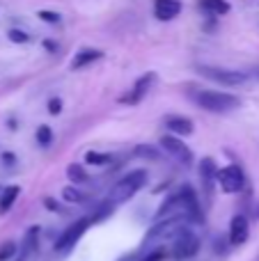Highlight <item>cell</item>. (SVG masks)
<instances>
[{
    "instance_id": "obj_1",
    "label": "cell",
    "mask_w": 259,
    "mask_h": 261,
    "mask_svg": "<svg viewBox=\"0 0 259 261\" xmlns=\"http://www.w3.org/2000/svg\"><path fill=\"white\" fill-rule=\"evenodd\" d=\"M147 184V172L145 170H133L128 172V174H124L122 179L117 181V184L110 188L108 197H106V202H110L113 206H119V204L128 202L131 197H136L138 190H142Z\"/></svg>"
},
{
    "instance_id": "obj_2",
    "label": "cell",
    "mask_w": 259,
    "mask_h": 261,
    "mask_svg": "<svg viewBox=\"0 0 259 261\" xmlns=\"http://www.w3.org/2000/svg\"><path fill=\"white\" fill-rule=\"evenodd\" d=\"M195 103L202 110H209V113H232L241 106L239 96L227 94V92H216V90H202L195 94Z\"/></svg>"
},
{
    "instance_id": "obj_3",
    "label": "cell",
    "mask_w": 259,
    "mask_h": 261,
    "mask_svg": "<svg viewBox=\"0 0 259 261\" xmlns=\"http://www.w3.org/2000/svg\"><path fill=\"white\" fill-rule=\"evenodd\" d=\"M92 222H94V220H92V216H85V218H81V220H76L73 225H69L67 229L60 234V239L55 241L53 250H55L58 254H67L69 250H73V245H76L78 241L83 239V234L90 229Z\"/></svg>"
},
{
    "instance_id": "obj_4",
    "label": "cell",
    "mask_w": 259,
    "mask_h": 261,
    "mask_svg": "<svg viewBox=\"0 0 259 261\" xmlns=\"http://www.w3.org/2000/svg\"><path fill=\"white\" fill-rule=\"evenodd\" d=\"M200 239H197V234L191 229V227H186V229L182 231V234H177V239L172 241V259L174 261H188L193 259L197 252H200Z\"/></svg>"
},
{
    "instance_id": "obj_5",
    "label": "cell",
    "mask_w": 259,
    "mask_h": 261,
    "mask_svg": "<svg viewBox=\"0 0 259 261\" xmlns=\"http://www.w3.org/2000/svg\"><path fill=\"white\" fill-rule=\"evenodd\" d=\"M197 71H200L204 78H209V81L218 83V85H225V87H237V85H243V83L248 81V73H243V71H234V69L200 67Z\"/></svg>"
},
{
    "instance_id": "obj_6",
    "label": "cell",
    "mask_w": 259,
    "mask_h": 261,
    "mask_svg": "<svg viewBox=\"0 0 259 261\" xmlns=\"http://www.w3.org/2000/svg\"><path fill=\"white\" fill-rule=\"evenodd\" d=\"M156 71H147V73H142L140 78H138L136 83H133V87L126 92V94L119 99V103H124V106H138V103H142V99H147V94H149V90L154 87V83H156Z\"/></svg>"
},
{
    "instance_id": "obj_7",
    "label": "cell",
    "mask_w": 259,
    "mask_h": 261,
    "mask_svg": "<svg viewBox=\"0 0 259 261\" xmlns=\"http://www.w3.org/2000/svg\"><path fill=\"white\" fill-rule=\"evenodd\" d=\"M218 186L223 188V193L234 195L241 193L243 186H246V174L239 165H225L218 167Z\"/></svg>"
},
{
    "instance_id": "obj_8",
    "label": "cell",
    "mask_w": 259,
    "mask_h": 261,
    "mask_svg": "<svg viewBox=\"0 0 259 261\" xmlns=\"http://www.w3.org/2000/svg\"><path fill=\"white\" fill-rule=\"evenodd\" d=\"M200 184H202L204 202H206V206H209L211 199H214L216 184H218V165H216V161L209 156L202 158V163H200Z\"/></svg>"
},
{
    "instance_id": "obj_9",
    "label": "cell",
    "mask_w": 259,
    "mask_h": 261,
    "mask_svg": "<svg viewBox=\"0 0 259 261\" xmlns=\"http://www.w3.org/2000/svg\"><path fill=\"white\" fill-rule=\"evenodd\" d=\"M161 149H163L168 156H172L174 161H179L182 165H193V151L182 138L177 135H163L161 138Z\"/></svg>"
},
{
    "instance_id": "obj_10",
    "label": "cell",
    "mask_w": 259,
    "mask_h": 261,
    "mask_svg": "<svg viewBox=\"0 0 259 261\" xmlns=\"http://www.w3.org/2000/svg\"><path fill=\"white\" fill-rule=\"evenodd\" d=\"M227 239H229V245H232V248H239V245H243L248 239H250V222H248V218L243 216V213H237V216L232 218Z\"/></svg>"
},
{
    "instance_id": "obj_11",
    "label": "cell",
    "mask_w": 259,
    "mask_h": 261,
    "mask_svg": "<svg viewBox=\"0 0 259 261\" xmlns=\"http://www.w3.org/2000/svg\"><path fill=\"white\" fill-rule=\"evenodd\" d=\"M184 5L179 0H154V16L159 21H172L182 14Z\"/></svg>"
},
{
    "instance_id": "obj_12",
    "label": "cell",
    "mask_w": 259,
    "mask_h": 261,
    "mask_svg": "<svg viewBox=\"0 0 259 261\" xmlns=\"http://www.w3.org/2000/svg\"><path fill=\"white\" fill-rule=\"evenodd\" d=\"M103 58V50H99V48H81L76 55H73V60H71V71H78V69H85V67H90L92 62H96V60H101Z\"/></svg>"
},
{
    "instance_id": "obj_13",
    "label": "cell",
    "mask_w": 259,
    "mask_h": 261,
    "mask_svg": "<svg viewBox=\"0 0 259 261\" xmlns=\"http://www.w3.org/2000/svg\"><path fill=\"white\" fill-rule=\"evenodd\" d=\"M165 128L172 135H193V130H195L191 119L182 117V115H170V117H165Z\"/></svg>"
},
{
    "instance_id": "obj_14",
    "label": "cell",
    "mask_w": 259,
    "mask_h": 261,
    "mask_svg": "<svg viewBox=\"0 0 259 261\" xmlns=\"http://www.w3.org/2000/svg\"><path fill=\"white\" fill-rule=\"evenodd\" d=\"M197 7H200L206 16L216 18V16H225V14H229L232 5H229L227 0H197Z\"/></svg>"
},
{
    "instance_id": "obj_15",
    "label": "cell",
    "mask_w": 259,
    "mask_h": 261,
    "mask_svg": "<svg viewBox=\"0 0 259 261\" xmlns=\"http://www.w3.org/2000/svg\"><path fill=\"white\" fill-rule=\"evenodd\" d=\"M37 245H39V227H32L25 234V239H23V245L18 248V252H21L23 259H30L37 252Z\"/></svg>"
},
{
    "instance_id": "obj_16",
    "label": "cell",
    "mask_w": 259,
    "mask_h": 261,
    "mask_svg": "<svg viewBox=\"0 0 259 261\" xmlns=\"http://www.w3.org/2000/svg\"><path fill=\"white\" fill-rule=\"evenodd\" d=\"M18 195H21L18 186H7L5 190H0V213H7L18 199Z\"/></svg>"
},
{
    "instance_id": "obj_17",
    "label": "cell",
    "mask_w": 259,
    "mask_h": 261,
    "mask_svg": "<svg viewBox=\"0 0 259 261\" xmlns=\"http://www.w3.org/2000/svg\"><path fill=\"white\" fill-rule=\"evenodd\" d=\"M67 176H69V181H71L73 186H76V184H85V181L90 179V174L85 172V167H83V165H76V163L67 167Z\"/></svg>"
},
{
    "instance_id": "obj_18",
    "label": "cell",
    "mask_w": 259,
    "mask_h": 261,
    "mask_svg": "<svg viewBox=\"0 0 259 261\" xmlns=\"http://www.w3.org/2000/svg\"><path fill=\"white\" fill-rule=\"evenodd\" d=\"M133 153H136L138 158H147V161H159L161 158V151L156 147H151V144H138Z\"/></svg>"
},
{
    "instance_id": "obj_19",
    "label": "cell",
    "mask_w": 259,
    "mask_h": 261,
    "mask_svg": "<svg viewBox=\"0 0 259 261\" xmlns=\"http://www.w3.org/2000/svg\"><path fill=\"white\" fill-rule=\"evenodd\" d=\"M62 197H64V202H69V204L85 202V193H83V190H78L76 186H67V188L62 190Z\"/></svg>"
},
{
    "instance_id": "obj_20",
    "label": "cell",
    "mask_w": 259,
    "mask_h": 261,
    "mask_svg": "<svg viewBox=\"0 0 259 261\" xmlns=\"http://www.w3.org/2000/svg\"><path fill=\"white\" fill-rule=\"evenodd\" d=\"M37 144L39 147H50V142H53V130H50L48 124H41V126H37Z\"/></svg>"
},
{
    "instance_id": "obj_21",
    "label": "cell",
    "mask_w": 259,
    "mask_h": 261,
    "mask_svg": "<svg viewBox=\"0 0 259 261\" xmlns=\"http://www.w3.org/2000/svg\"><path fill=\"white\" fill-rule=\"evenodd\" d=\"M110 161H113L110 153H103V151H87L85 153V163H90V165H108Z\"/></svg>"
},
{
    "instance_id": "obj_22",
    "label": "cell",
    "mask_w": 259,
    "mask_h": 261,
    "mask_svg": "<svg viewBox=\"0 0 259 261\" xmlns=\"http://www.w3.org/2000/svg\"><path fill=\"white\" fill-rule=\"evenodd\" d=\"M16 252H18V245L14 243V241H7V243L0 245V261L14 259V257H16Z\"/></svg>"
},
{
    "instance_id": "obj_23",
    "label": "cell",
    "mask_w": 259,
    "mask_h": 261,
    "mask_svg": "<svg viewBox=\"0 0 259 261\" xmlns=\"http://www.w3.org/2000/svg\"><path fill=\"white\" fill-rule=\"evenodd\" d=\"M7 37H9V41H14V44H28V41H30V35H28L25 30H18V28L7 30Z\"/></svg>"
},
{
    "instance_id": "obj_24",
    "label": "cell",
    "mask_w": 259,
    "mask_h": 261,
    "mask_svg": "<svg viewBox=\"0 0 259 261\" xmlns=\"http://www.w3.org/2000/svg\"><path fill=\"white\" fill-rule=\"evenodd\" d=\"M168 259V252L163 248H154V250H147V254L140 261H165Z\"/></svg>"
},
{
    "instance_id": "obj_25",
    "label": "cell",
    "mask_w": 259,
    "mask_h": 261,
    "mask_svg": "<svg viewBox=\"0 0 259 261\" xmlns=\"http://www.w3.org/2000/svg\"><path fill=\"white\" fill-rule=\"evenodd\" d=\"M37 16H39L44 23H53V25L62 21V16H60L58 12H50V9H39V12H37Z\"/></svg>"
},
{
    "instance_id": "obj_26",
    "label": "cell",
    "mask_w": 259,
    "mask_h": 261,
    "mask_svg": "<svg viewBox=\"0 0 259 261\" xmlns=\"http://www.w3.org/2000/svg\"><path fill=\"white\" fill-rule=\"evenodd\" d=\"M48 113L50 115H60V113H62V99H58V96H55V99H50L48 101Z\"/></svg>"
},
{
    "instance_id": "obj_27",
    "label": "cell",
    "mask_w": 259,
    "mask_h": 261,
    "mask_svg": "<svg viewBox=\"0 0 259 261\" xmlns=\"http://www.w3.org/2000/svg\"><path fill=\"white\" fill-rule=\"evenodd\" d=\"M44 206H46V208H48V211H55V213H62V206H60V204H58V202H55V199H53V197H46V199H44Z\"/></svg>"
},
{
    "instance_id": "obj_28",
    "label": "cell",
    "mask_w": 259,
    "mask_h": 261,
    "mask_svg": "<svg viewBox=\"0 0 259 261\" xmlns=\"http://www.w3.org/2000/svg\"><path fill=\"white\" fill-rule=\"evenodd\" d=\"M44 48L48 50V53H55V50H58V44H55V41H50V39H46L44 41Z\"/></svg>"
},
{
    "instance_id": "obj_29",
    "label": "cell",
    "mask_w": 259,
    "mask_h": 261,
    "mask_svg": "<svg viewBox=\"0 0 259 261\" xmlns=\"http://www.w3.org/2000/svg\"><path fill=\"white\" fill-rule=\"evenodd\" d=\"M3 161L7 163V165H12V163L16 161V158H14V153H12V151H7V153H3Z\"/></svg>"
},
{
    "instance_id": "obj_30",
    "label": "cell",
    "mask_w": 259,
    "mask_h": 261,
    "mask_svg": "<svg viewBox=\"0 0 259 261\" xmlns=\"http://www.w3.org/2000/svg\"><path fill=\"white\" fill-rule=\"evenodd\" d=\"M255 78H257V81H259V69H255Z\"/></svg>"
},
{
    "instance_id": "obj_31",
    "label": "cell",
    "mask_w": 259,
    "mask_h": 261,
    "mask_svg": "<svg viewBox=\"0 0 259 261\" xmlns=\"http://www.w3.org/2000/svg\"><path fill=\"white\" fill-rule=\"evenodd\" d=\"M119 261H133L131 257H124V259H119Z\"/></svg>"
},
{
    "instance_id": "obj_32",
    "label": "cell",
    "mask_w": 259,
    "mask_h": 261,
    "mask_svg": "<svg viewBox=\"0 0 259 261\" xmlns=\"http://www.w3.org/2000/svg\"><path fill=\"white\" fill-rule=\"evenodd\" d=\"M255 218H259V206L255 208Z\"/></svg>"
},
{
    "instance_id": "obj_33",
    "label": "cell",
    "mask_w": 259,
    "mask_h": 261,
    "mask_svg": "<svg viewBox=\"0 0 259 261\" xmlns=\"http://www.w3.org/2000/svg\"><path fill=\"white\" fill-rule=\"evenodd\" d=\"M18 261H28V259H23V257H21V259H18Z\"/></svg>"
}]
</instances>
